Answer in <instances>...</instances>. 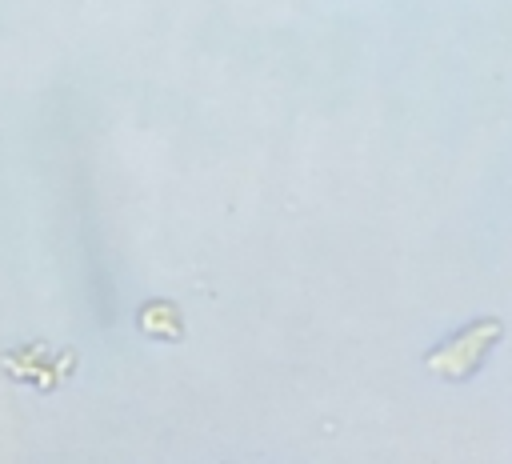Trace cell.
I'll return each instance as SVG.
<instances>
[{"instance_id": "cell-1", "label": "cell", "mask_w": 512, "mask_h": 464, "mask_svg": "<svg viewBox=\"0 0 512 464\" xmlns=\"http://www.w3.org/2000/svg\"><path fill=\"white\" fill-rule=\"evenodd\" d=\"M496 336H500V324H496V320H480L476 328H468V332H460L456 340H448L444 352L428 356V364H436L440 372H448L452 380H460V376L476 372L480 356L488 352V344H492Z\"/></svg>"}]
</instances>
